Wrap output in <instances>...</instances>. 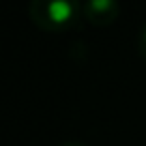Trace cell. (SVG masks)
<instances>
[{"label":"cell","mask_w":146,"mask_h":146,"mask_svg":"<svg viewBox=\"0 0 146 146\" xmlns=\"http://www.w3.org/2000/svg\"><path fill=\"white\" fill-rule=\"evenodd\" d=\"M47 13H50V22H67V19H71V5L54 2L47 7Z\"/></svg>","instance_id":"obj_1"},{"label":"cell","mask_w":146,"mask_h":146,"mask_svg":"<svg viewBox=\"0 0 146 146\" xmlns=\"http://www.w3.org/2000/svg\"><path fill=\"white\" fill-rule=\"evenodd\" d=\"M69 146H78V144H69Z\"/></svg>","instance_id":"obj_3"},{"label":"cell","mask_w":146,"mask_h":146,"mask_svg":"<svg viewBox=\"0 0 146 146\" xmlns=\"http://www.w3.org/2000/svg\"><path fill=\"white\" fill-rule=\"evenodd\" d=\"M144 54H146V35H144Z\"/></svg>","instance_id":"obj_2"}]
</instances>
